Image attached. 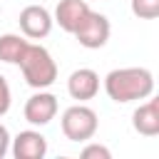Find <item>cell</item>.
I'll use <instances>...</instances> for the list:
<instances>
[{
  "instance_id": "3",
  "label": "cell",
  "mask_w": 159,
  "mask_h": 159,
  "mask_svg": "<svg viewBox=\"0 0 159 159\" xmlns=\"http://www.w3.org/2000/svg\"><path fill=\"white\" fill-rule=\"evenodd\" d=\"M60 127H62V134L70 142H89L97 134L99 117H97V112L92 107H87L84 102H80V104H72V107H67L62 112Z\"/></svg>"
},
{
  "instance_id": "10",
  "label": "cell",
  "mask_w": 159,
  "mask_h": 159,
  "mask_svg": "<svg viewBox=\"0 0 159 159\" xmlns=\"http://www.w3.org/2000/svg\"><path fill=\"white\" fill-rule=\"evenodd\" d=\"M92 7L87 5V0H60L57 2V7H55V15H52V20L65 30V32H75L77 30V25L82 22V17L89 12Z\"/></svg>"
},
{
  "instance_id": "1",
  "label": "cell",
  "mask_w": 159,
  "mask_h": 159,
  "mask_svg": "<svg viewBox=\"0 0 159 159\" xmlns=\"http://www.w3.org/2000/svg\"><path fill=\"white\" fill-rule=\"evenodd\" d=\"M104 92L117 104L147 99L154 92V75L147 67H119V70H112L104 77Z\"/></svg>"
},
{
  "instance_id": "8",
  "label": "cell",
  "mask_w": 159,
  "mask_h": 159,
  "mask_svg": "<svg viewBox=\"0 0 159 159\" xmlns=\"http://www.w3.org/2000/svg\"><path fill=\"white\" fill-rule=\"evenodd\" d=\"M67 92L72 99L77 102H87V99H94L97 92H99V75L89 67H80L75 70L70 77H67Z\"/></svg>"
},
{
  "instance_id": "9",
  "label": "cell",
  "mask_w": 159,
  "mask_h": 159,
  "mask_svg": "<svg viewBox=\"0 0 159 159\" xmlns=\"http://www.w3.org/2000/svg\"><path fill=\"white\" fill-rule=\"evenodd\" d=\"M132 127L142 137H157L159 134V99L152 94L147 97L144 104H139L132 114Z\"/></svg>"
},
{
  "instance_id": "2",
  "label": "cell",
  "mask_w": 159,
  "mask_h": 159,
  "mask_svg": "<svg viewBox=\"0 0 159 159\" xmlns=\"http://www.w3.org/2000/svg\"><path fill=\"white\" fill-rule=\"evenodd\" d=\"M17 65H20V72H22L25 82L32 89H47L57 80V62L52 60V55L42 45H32L30 42Z\"/></svg>"
},
{
  "instance_id": "7",
  "label": "cell",
  "mask_w": 159,
  "mask_h": 159,
  "mask_svg": "<svg viewBox=\"0 0 159 159\" xmlns=\"http://www.w3.org/2000/svg\"><path fill=\"white\" fill-rule=\"evenodd\" d=\"M10 152L15 159H42L47 154V139L37 129H25L10 139Z\"/></svg>"
},
{
  "instance_id": "6",
  "label": "cell",
  "mask_w": 159,
  "mask_h": 159,
  "mask_svg": "<svg viewBox=\"0 0 159 159\" xmlns=\"http://www.w3.org/2000/svg\"><path fill=\"white\" fill-rule=\"evenodd\" d=\"M60 104H57V97L52 92H45V89H37L32 97H27L25 107H22V114H25V122H30L32 127H45L55 119Z\"/></svg>"
},
{
  "instance_id": "11",
  "label": "cell",
  "mask_w": 159,
  "mask_h": 159,
  "mask_svg": "<svg viewBox=\"0 0 159 159\" xmlns=\"http://www.w3.org/2000/svg\"><path fill=\"white\" fill-rule=\"evenodd\" d=\"M27 40L25 35H15V32H5L0 35V62H7V65H17L27 50Z\"/></svg>"
},
{
  "instance_id": "5",
  "label": "cell",
  "mask_w": 159,
  "mask_h": 159,
  "mask_svg": "<svg viewBox=\"0 0 159 159\" xmlns=\"http://www.w3.org/2000/svg\"><path fill=\"white\" fill-rule=\"evenodd\" d=\"M17 22H20V32L30 40H42L50 35L55 20L50 15V10L45 5H27L20 10L17 15Z\"/></svg>"
},
{
  "instance_id": "13",
  "label": "cell",
  "mask_w": 159,
  "mask_h": 159,
  "mask_svg": "<svg viewBox=\"0 0 159 159\" xmlns=\"http://www.w3.org/2000/svg\"><path fill=\"white\" fill-rule=\"evenodd\" d=\"M109 157H112V152L104 144H97V142H92L82 149V159H109Z\"/></svg>"
},
{
  "instance_id": "4",
  "label": "cell",
  "mask_w": 159,
  "mask_h": 159,
  "mask_svg": "<svg viewBox=\"0 0 159 159\" xmlns=\"http://www.w3.org/2000/svg\"><path fill=\"white\" fill-rule=\"evenodd\" d=\"M72 35L77 37V42H80L82 47H87V50H99V47L107 45L109 35H112V25H109L107 15L89 10V12L82 17V22L77 25V30H75Z\"/></svg>"
},
{
  "instance_id": "15",
  "label": "cell",
  "mask_w": 159,
  "mask_h": 159,
  "mask_svg": "<svg viewBox=\"0 0 159 159\" xmlns=\"http://www.w3.org/2000/svg\"><path fill=\"white\" fill-rule=\"evenodd\" d=\"M10 152V132L5 124H0V159Z\"/></svg>"
},
{
  "instance_id": "12",
  "label": "cell",
  "mask_w": 159,
  "mask_h": 159,
  "mask_svg": "<svg viewBox=\"0 0 159 159\" xmlns=\"http://www.w3.org/2000/svg\"><path fill=\"white\" fill-rule=\"evenodd\" d=\"M132 12L139 20H154L159 15V0H132Z\"/></svg>"
},
{
  "instance_id": "14",
  "label": "cell",
  "mask_w": 159,
  "mask_h": 159,
  "mask_svg": "<svg viewBox=\"0 0 159 159\" xmlns=\"http://www.w3.org/2000/svg\"><path fill=\"white\" fill-rule=\"evenodd\" d=\"M10 104H12V92H10L7 80L0 75V117H5L10 112Z\"/></svg>"
}]
</instances>
